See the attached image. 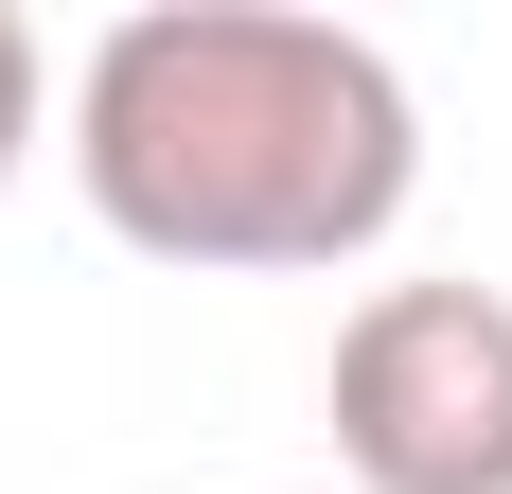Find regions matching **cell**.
<instances>
[{
  "label": "cell",
  "instance_id": "1",
  "mask_svg": "<svg viewBox=\"0 0 512 494\" xmlns=\"http://www.w3.org/2000/svg\"><path fill=\"white\" fill-rule=\"evenodd\" d=\"M71 177L142 265H371L424 195V106L354 18L142 0L71 71Z\"/></svg>",
  "mask_w": 512,
  "mask_h": 494
},
{
  "label": "cell",
  "instance_id": "2",
  "mask_svg": "<svg viewBox=\"0 0 512 494\" xmlns=\"http://www.w3.org/2000/svg\"><path fill=\"white\" fill-rule=\"evenodd\" d=\"M336 459L354 494H512V300L495 283H371L336 318Z\"/></svg>",
  "mask_w": 512,
  "mask_h": 494
},
{
  "label": "cell",
  "instance_id": "3",
  "mask_svg": "<svg viewBox=\"0 0 512 494\" xmlns=\"http://www.w3.org/2000/svg\"><path fill=\"white\" fill-rule=\"evenodd\" d=\"M36 106H53V53H36V18L0 0V195H18V159H36Z\"/></svg>",
  "mask_w": 512,
  "mask_h": 494
}]
</instances>
